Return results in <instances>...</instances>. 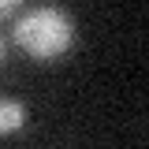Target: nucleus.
Here are the masks:
<instances>
[{
    "label": "nucleus",
    "mask_w": 149,
    "mask_h": 149,
    "mask_svg": "<svg viewBox=\"0 0 149 149\" xmlns=\"http://www.w3.org/2000/svg\"><path fill=\"white\" fill-rule=\"evenodd\" d=\"M15 41L34 60H56L74 45V19L56 4L30 8L26 15L15 19Z\"/></svg>",
    "instance_id": "1"
},
{
    "label": "nucleus",
    "mask_w": 149,
    "mask_h": 149,
    "mask_svg": "<svg viewBox=\"0 0 149 149\" xmlns=\"http://www.w3.org/2000/svg\"><path fill=\"white\" fill-rule=\"evenodd\" d=\"M22 127H26V108H22V101H15V97H0V138L19 134Z\"/></svg>",
    "instance_id": "2"
},
{
    "label": "nucleus",
    "mask_w": 149,
    "mask_h": 149,
    "mask_svg": "<svg viewBox=\"0 0 149 149\" xmlns=\"http://www.w3.org/2000/svg\"><path fill=\"white\" fill-rule=\"evenodd\" d=\"M19 4H22V0H0V15H11Z\"/></svg>",
    "instance_id": "3"
},
{
    "label": "nucleus",
    "mask_w": 149,
    "mask_h": 149,
    "mask_svg": "<svg viewBox=\"0 0 149 149\" xmlns=\"http://www.w3.org/2000/svg\"><path fill=\"white\" fill-rule=\"evenodd\" d=\"M0 60H4V37H0Z\"/></svg>",
    "instance_id": "4"
}]
</instances>
